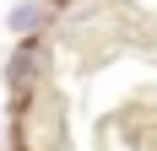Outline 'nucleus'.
Wrapping results in <instances>:
<instances>
[{"label":"nucleus","mask_w":157,"mask_h":151,"mask_svg":"<svg viewBox=\"0 0 157 151\" xmlns=\"http://www.w3.org/2000/svg\"><path fill=\"white\" fill-rule=\"evenodd\" d=\"M38 22H44V6H38V0H16L11 11H6V27H11L16 38H33Z\"/></svg>","instance_id":"nucleus-1"}]
</instances>
